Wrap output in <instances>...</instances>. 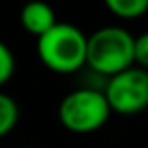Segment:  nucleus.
Returning a JSON list of instances; mask_svg holds the SVG:
<instances>
[{"label": "nucleus", "mask_w": 148, "mask_h": 148, "mask_svg": "<svg viewBox=\"0 0 148 148\" xmlns=\"http://www.w3.org/2000/svg\"><path fill=\"white\" fill-rule=\"evenodd\" d=\"M37 55L55 73H75L87 65V35L71 23H57L37 39Z\"/></svg>", "instance_id": "1"}, {"label": "nucleus", "mask_w": 148, "mask_h": 148, "mask_svg": "<svg viewBox=\"0 0 148 148\" xmlns=\"http://www.w3.org/2000/svg\"><path fill=\"white\" fill-rule=\"evenodd\" d=\"M136 37L122 27H101L87 37V67L101 75L114 77L136 65Z\"/></svg>", "instance_id": "2"}, {"label": "nucleus", "mask_w": 148, "mask_h": 148, "mask_svg": "<svg viewBox=\"0 0 148 148\" xmlns=\"http://www.w3.org/2000/svg\"><path fill=\"white\" fill-rule=\"evenodd\" d=\"M57 116L65 130L73 134H91L106 126L112 116V108L103 89L87 85L69 91L61 99Z\"/></svg>", "instance_id": "3"}, {"label": "nucleus", "mask_w": 148, "mask_h": 148, "mask_svg": "<svg viewBox=\"0 0 148 148\" xmlns=\"http://www.w3.org/2000/svg\"><path fill=\"white\" fill-rule=\"evenodd\" d=\"M103 93L114 114H140L148 108V71L134 65L110 77L103 85Z\"/></svg>", "instance_id": "4"}, {"label": "nucleus", "mask_w": 148, "mask_h": 148, "mask_svg": "<svg viewBox=\"0 0 148 148\" xmlns=\"http://www.w3.org/2000/svg\"><path fill=\"white\" fill-rule=\"evenodd\" d=\"M55 10L49 2L45 0H29V2L21 8V27L33 35V37H43L57 25Z\"/></svg>", "instance_id": "5"}, {"label": "nucleus", "mask_w": 148, "mask_h": 148, "mask_svg": "<svg viewBox=\"0 0 148 148\" xmlns=\"http://www.w3.org/2000/svg\"><path fill=\"white\" fill-rule=\"evenodd\" d=\"M106 8L124 21L140 18L148 12V0H103Z\"/></svg>", "instance_id": "6"}, {"label": "nucleus", "mask_w": 148, "mask_h": 148, "mask_svg": "<svg viewBox=\"0 0 148 148\" xmlns=\"http://www.w3.org/2000/svg\"><path fill=\"white\" fill-rule=\"evenodd\" d=\"M16 122H18V103L8 93L0 91V138L10 134Z\"/></svg>", "instance_id": "7"}, {"label": "nucleus", "mask_w": 148, "mask_h": 148, "mask_svg": "<svg viewBox=\"0 0 148 148\" xmlns=\"http://www.w3.org/2000/svg\"><path fill=\"white\" fill-rule=\"evenodd\" d=\"M14 67H16L14 53L4 41H0V87L10 81V77L14 75Z\"/></svg>", "instance_id": "8"}, {"label": "nucleus", "mask_w": 148, "mask_h": 148, "mask_svg": "<svg viewBox=\"0 0 148 148\" xmlns=\"http://www.w3.org/2000/svg\"><path fill=\"white\" fill-rule=\"evenodd\" d=\"M134 59L136 65L148 71V31L136 37V45H134Z\"/></svg>", "instance_id": "9"}, {"label": "nucleus", "mask_w": 148, "mask_h": 148, "mask_svg": "<svg viewBox=\"0 0 148 148\" xmlns=\"http://www.w3.org/2000/svg\"><path fill=\"white\" fill-rule=\"evenodd\" d=\"M23 148H33V146H23Z\"/></svg>", "instance_id": "10"}]
</instances>
